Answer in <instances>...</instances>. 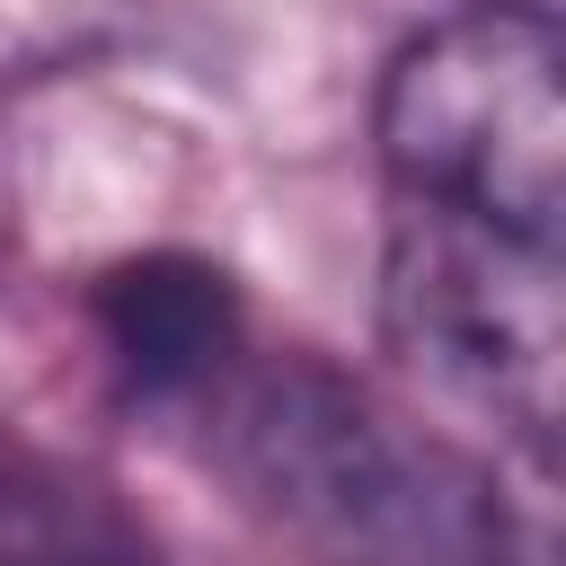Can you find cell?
<instances>
[{"mask_svg":"<svg viewBox=\"0 0 566 566\" xmlns=\"http://www.w3.org/2000/svg\"><path fill=\"white\" fill-rule=\"evenodd\" d=\"M195 424L239 513L310 566H513L495 469L327 354H239Z\"/></svg>","mask_w":566,"mask_h":566,"instance_id":"obj_1","label":"cell"},{"mask_svg":"<svg viewBox=\"0 0 566 566\" xmlns=\"http://www.w3.org/2000/svg\"><path fill=\"white\" fill-rule=\"evenodd\" d=\"M389 203L566 239V44L557 18L478 0L424 27L380 80Z\"/></svg>","mask_w":566,"mask_h":566,"instance_id":"obj_2","label":"cell"},{"mask_svg":"<svg viewBox=\"0 0 566 566\" xmlns=\"http://www.w3.org/2000/svg\"><path fill=\"white\" fill-rule=\"evenodd\" d=\"M380 336L424 389L486 416L531 460L557 451V371H566V256H557V239L389 203Z\"/></svg>","mask_w":566,"mask_h":566,"instance_id":"obj_3","label":"cell"},{"mask_svg":"<svg viewBox=\"0 0 566 566\" xmlns=\"http://www.w3.org/2000/svg\"><path fill=\"white\" fill-rule=\"evenodd\" d=\"M88 318H97L115 371L142 398H177V407H195L248 354V310H239L230 274L186 248H150V256L106 265L88 292Z\"/></svg>","mask_w":566,"mask_h":566,"instance_id":"obj_4","label":"cell"},{"mask_svg":"<svg viewBox=\"0 0 566 566\" xmlns=\"http://www.w3.org/2000/svg\"><path fill=\"white\" fill-rule=\"evenodd\" d=\"M0 566H142L133 513L0 416Z\"/></svg>","mask_w":566,"mask_h":566,"instance_id":"obj_5","label":"cell"},{"mask_svg":"<svg viewBox=\"0 0 566 566\" xmlns=\"http://www.w3.org/2000/svg\"><path fill=\"white\" fill-rule=\"evenodd\" d=\"M513 9H531V18H557V0H513Z\"/></svg>","mask_w":566,"mask_h":566,"instance_id":"obj_6","label":"cell"},{"mask_svg":"<svg viewBox=\"0 0 566 566\" xmlns=\"http://www.w3.org/2000/svg\"><path fill=\"white\" fill-rule=\"evenodd\" d=\"M0 239H9V177H0Z\"/></svg>","mask_w":566,"mask_h":566,"instance_id":"obj_7","label":"cell"}]
</instances>
